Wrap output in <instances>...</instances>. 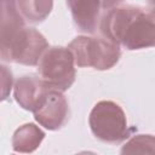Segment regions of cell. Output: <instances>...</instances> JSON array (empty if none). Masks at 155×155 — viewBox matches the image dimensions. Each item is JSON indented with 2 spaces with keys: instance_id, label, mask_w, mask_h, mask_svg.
Listing matches in <instances>:
<instances>
[{
  "instance_id": "9a60e30c",
  "label": "cell",
  "mask_w": 155,
  "mask_h": 155,
  "mask_svg": "<svg viewBox=\"0 0 155 155\" xmlns=\"http://www.w3.org/2000/svg\"><path fill=\"white\" fill-rule=\"evenodd\" d=\"M147 1H148V4H149L150 6L155 7V0H147Z\"/></svg>"
},
{
  "instance_id": "2e32d148",
  "label": "cell",
  "mask_w": 155,
  "mask_h": 155,
  "mask_svg": "<svg viewBox=\"0 0 155 155\" xmlns=\"http://www.w3.org/2000/svg\"><path fill=\"white\" fill-rule=\"evenodd\" d=\"M151 11H153V13H154V17H155V7H154V8H151Z\"/></svg>"
},
{
  "instance_id": "8992f818",
  "label": "cell",
  "mask_w": 155,
  "mask_h": 155,
  "mask_svg": "<svg viewBox=\"0 0 155 155\" xmlns=\"http://www.w3.org/2000/svg\"><path fill=\"white\" fill-rule=\"evenodd\" d=\"M39 125L50 131L62 128L69 119V104L63 92L48 90L45 98L33 113Z\"/></svg>"
},
{
  "instance_id": "4fadbf2b",
  "label": "cell",
  "mask_w": 155,
  "mask_h": 155,
  "mask_svg": "<svg viewBox=\"0 0 155 155\" xmlns=\"http://www.w3.org/2000/svg\"><path fill=\"white\" fill-rule=\"evenodd\" d=\"M1 75H2V79H1V86H2V97L1 99L5 101L7 99L8 94H10V91L12 88V84H13V79H12V73L10 69H7L6 65L1 64Z\"/></svg>"
},
{
  "instance_id": "277c9868",
  "label": "cell",
  "mask_w": 155,
  "mask_h": 155,
  "mask_svg": "<svg viewBox=\"0 0 155 155\" xmlns=\"http://www.w3.org/2000/svg\"><path fill=\"white\" fill-rule=\"evenodd\" d=\"M75 65L74 56L68 46H52L40 58L38 73L50 90L64 92L75 81Z\"/></svg>"
},
{
  "instance_id": "5bb4252c",
  "label": "cell",
  "mask_w": 155,
  "mask_h": 155,
  "mask_svg": "<svg viewBox=\"0 0 155 155\" xmlns=\"http://www.w3.org/2000/svg\"><path fill=\"white\" fill-rule=\"evenodd\" d=\"M125 0H102V7H103V15H105L107 12L119 7L122 5Z\"/></svg>"
},
{
  "instance_id": "8fae6325",
  "label": "cell",
  "mask_w": 155,
  "mask_h": 155,
  "mask_svg": "<svg viewBox=\"0 0 155 155\" xmlns=\"http://www.w3.org/2000/svg\"><path fill=\"white\" fill-rule=\"evenodd\" d=\"M16 2L24 19L33 24L45 21L53 7V0H16Z\"/></svg>"
},
{
  "instance_id": "ba28073f",
  "label": "cell",
  "mask_w": 155,
  "mask_h": 155,
  "mask_svg": "<svg viewBox=\"0 0 155 155\" xmlns=\"http://www.w3.org/2000/svg\"><path fill=\"white\" fill-rule=\"evenodd\" d=\"M74 24L85 34H94L103 17L102 0H67Z\"/></svg>"
},
{
  "instance_id": "5b68a950",
  "label": "cell",
  "mask_w": 155,
  "mask_h": 155,
  "mask_svg": "<svg viewBox=\"0 0 155 155\" xmlns=\"http://www.w3.org/2000/svg\"><path fill=\"white\" fill-rule=\"evenodd\" d=\"M46 38L35 28H23L11 44L0 50L2 62H15L23 65H38L40 58L48 48Z\"/></svg>"
},
{
  "instance_id": "3957f363",
  "label": "cell",
  "mask_w": 155,
  "mask_h": 155,
  "mask_svg": "<svg viewBox=\"0 0 155 155\" xmlns=\"http://www.w3.org/2000/svg\"><path fill=\"white\" fill-rule=\"evenodd\" d=\"M92 134L108 144H120L134 131L128 127L124 109L113 101H99L92 108L88 116Z\"/></svg>"
},
{
  "instance_id": "52a82bcc",
  "label": "cell",
  "mask_w": 155,
  "mask_h": 155,
  "mask_svg": "<svg viewBox=\"0 0 155 155\" xmlns=\"http://www.w3.org/2000/svg\"><path fill=\"white\" fill-rule=\"evenodd\" d=\"M50 88L40 76L27 74L19 76L13 85V97L16 102L25 110L34 113L45 98Z\"/></svg>"
},
{
  "instance_id": "7c38bea8",
  "label": "cell",
  "mask_w": 155,
  "mask_h": 155,
  "mask_svg": "<svg viewBox=\"0 0 155 155\" xmlns=\"http://www.w3.org/2000/svg\"><path fill=\"white\" fill-rule=\"evenodd\" d=\"M121 154H155V136L134 134L121 148Z\"/></svg>"
},
{
  "instance_id": "9c48e42d",
  "label": "cell",
  "mask_w": 155,
  "mask_h": 155,
  "mask_svg": "<svg viewBox=\"0 0 155 155\" xmlns=\"http://www.w3.org/2000/svg\"><path fill=\"white\" fill-rule=\"evenodd\" d=\"M23 28H25V19L19 12L16 0H1L0 50L7 47Z\"/></svg>"
},
{
  "instance_id": "7a4b0ae2",
  "label": "cell",
  "mask_w": 155,
  "mask_h": 155,
  "mask_svg": "<svg viewBox=\"0 0 155 155\" xmlns=\"http://www.w3.org/2000/svg\"><path fill=\"white\" fill-rule=\"evenodd\" d=\"M68 48L71 51L78 67H92L97 70L113 68L121 56L120 45L103 35L76 36L69 42Z\"/></svg>"
},
{
  "instance_id": "30bf717a",
  "label": "cell",
  "mask_w": 155,
  "mask_h": 155,
  "mask_svg": "<svg viewBox=\"0 0 155 155\" xmlns=\"http://www.w3.org/2000/svg\"><path fill=\"white\" fill-rule=\"evenodd\" d=\"M45 138V132L35 124L19 126L12 136V149L17 153H33Z\"/></svg>"
},
{
  "instance_id": "6da1fadb",
  "label": "cell",
  "mask_w": 155,
  "mask_h": 155,
  "mask_svg": "<svg viewBox=\"0 0 155 155\" xmlns=\"http://www.w3.org/2000/svg\"><path fill=\"white\" fill-rule=\"evenodd\" d=\"M98 31L101 35L133 51L155 47V17L151 10L126 5L103 15Z\"/></svg>"
}]
</instances>
